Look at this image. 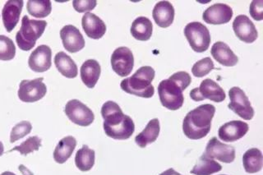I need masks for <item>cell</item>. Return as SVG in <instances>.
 Instances as JSON below:
<instances>
[{
  "instance_id": "ffe728a7",
  "label": "cell",
  "mask_w": 263,
  "mask_h": 175,
  "mask_svg": "<svg viewBox=\"0 0 263 175\" xmlns=\"http://www.w3.org/2000/svg\"><path fill=\"white\" fill-rule=\"evenodd\" d=\"M175 9L168 1H160L154 7L152 16L156 24L162 28L171 27L175 19Z\"/></svg>"
},
{
  "instance_id": "f1b7e54d",
  "label": "cell",
  "mask_w": 263,
  "mask_h": 175,
  "mask_svg": "<svg viewBox=\"0 0 263 175\" xmlns=\"http://www.w3.org/2000/svg\"><path fill=\"white\" fill-rule=\"evenodd\" d=\"M222 166L219 163L214 161L213 159L208 158L203 154L190 173L195 175H211L220 172Z\"/></svg>"
},
{
  "instance_id": "7a4b0ae2",
  "label": "cell",
  "mask_w": 263,
  "mask_h": 175,
  "mask_svg": "<svg viewBox=\"0 0 263 175\" xmlns=\"http://www.w3.org/2000/svg\"><path fill=\"white\" fill-rule=\"evenodd\" d=\"M215 113L216 107L211 104L200 105L189 112L183 122L185 136L192 140H199L208 136Z\"/></svg>"
},
{
  "instance_id": "e575fe53",
  "label": "cell",
  "mask_w": 263,
  "mask_h": 175,
  "mask_svg": "<svg viewBox=\"0 0 263 175\" xmlns=\"http://www.w3.org/2000/svg\"><path fill=\"white\" fill-rule=\"evenodd\" d=\"M96 0H74L72 6L78 13H88L97 7Z\"/></svg>"
},
{
  "instance_id": "f546056e",
  "label": "cell",
  "mask_w": 263,
  "mask_h": 175,
  "mask_svg": "<svg viewBox=\"0 0 263 175\" xmlns=\"http://www.w3.org/2000/svg\"><path fill=\"white\" fill-rule=\"evenodd\" d=\"M27 12L32 17L43 18L50 14L51 2L49 0H29L27 5Z\"/></svg>"
},
{
  "instance_id": "603a6c76",
  "label": "cell",
  "mask_w": 263,
  "mask_h": 175,
  "mask_svg": "<svg viewBox=\"0 0 263 175\" xmlns=\"http://www.w3.org/2000/svg\"><path fill=\"white\" fill-rule=\"evenodd\" d=\"M160 121L153 119L148 123L146 128L135 138V142L141 148H145L148 145L156 142L160 134Z\"/></svg>"
},
{
  "instance_id": "484cf974",
  "label": "cell",
  "mask_w": 263,
  "mask_h": 175,
  "mask_svg": "<svg viewBox=\"0 0 263 175\" xmlns=\"http://www.w3.org/2000/svg\"><path fill=\"white\" fill-rule=\"evenodd\" d=\"M153 25L150 19L146 17H139L132 24L131 34L136 40L146 42L152 37Z\"/></svg>"
},
{
  "instance_id": "52a82bcc",
  "label": "cell",
  "mask_w": 263,
  "mask_h": 175,
  "mask_svg": "<svg viewBox=\"0 0 263 175\" xmlns=\"http://www.w3.org/2000/svg\"><path fill=\"white\" fill-rule=\"evenodd\" d=\"M189 95L194 101H202L208 99L216 103L224 101L226 96L224 90L220 85L210 79L202 81L200 87L193 89Z\"/></svg>"
},
{
  "instance_id": "8d00e7d4",
  "label": "cell",
  "mask_w": 263,
  "mask_h": 175,
  "mask_svg": "<svg viewBox=\"0 0 263 175\" xmlns=\"http://www.w3.org/2000/svg\"><path fill=\"white\" fill-rule=\"evenodd\" d=\"M250 15L255 21H261L263 19V2L261 0H254L251 3Z\"/></svg>"
},
{
  "instance_id": "e0dca14e",
  "label": "cell",
  "mask_w": 263,
  "mask_h": 175,
  "mask_svg": "<svg viewBox=\"0 0 263 175\" xmlns=\"http://www.w3.org/2000/svg\"><path fill=\"white\" fill-rule=\"evenodd\" d=\"M64 47L70 53H77L85 47V40L80 31L72 25H67L60 31Z\"/></svg>"
},
{
  "instance_id": "5b68a950",
  "label": "cell",
  "mask_w": 263,
  "mask_h": 175,
  "mask_svg": "<svg viewBox=\"0 0 263 175\" xmlns=\"http://www.w3.org/2000/svg\"><path fill=\"white\" fill-rule=\"evenodd\" d=\"M183 91L174 81L171 79L161 81L158 86L160 103L170 110H178L183 106L184 101Z\"/></svg>"
},
{
  "instance_id": "8992f818",
  "label": "cell",
  "mask_w": 263,
  "mask_h": 175,
  "mask_svg": "<svg viewBox=\"0 0 263 175\" xmlns=\"http://www.w3.org/2000/svg\"><path fill=\"white\" fill-rule=\"evenodd\" d=\"M183 32L193 50L197 53H203L208 50L212 41L211 34L208 27L202 23L197 22L189 23Z\"/></svg>"
},
{
  "instance_id": "9a60e30c",
  "label": "cell",
  "mask_w": 263,
  "mask_h": 175,
  "mask_svg": "<svg viewBox=\"0 0 263 175\" xmlns=\"http://www.w3.org/2000/svg\"><path fill=\"white\" fill-rule=\"evenodd\" d=\"M52 50L45 45L38 46L29 57L28 65L35 72H44L51 68Z\"/></svg>"
},
{
  "instance_id": "7c38bea8",
  "label": "cell",
  "mask_w": 263,
  "mask_h": 175,
  "mask_svg": "<svg viewBox=\"0 0 263 175\" xmlns=\"http://www.w3.org/2000/svg\"><path fill=\"white\" fill-rule=\"evenodd\" d=\"M204 154L208 158L216 159L221 162L230 164L235 159V149L230 145L222 143L216 138H212L206 145Z\"/></svg>"
},
{
  "instance_id": "4fadbf2b",
  "label": "cell",
  "mask_w": 263,
  "mask_h": 175,
  "mask_svg": "<svg viewBox=\"0 0 263 175\" xmlns=\"http://www.w3.org/2000/svg\"><path fill=\"white\" fill-rule=\"evenodd\" d=\"M233 30L238 39L247 44H252L258 37L256 27L246 15H238L233 23Z\"/></svg>"
},
{
  "instance_id": "ab89813d",
  "label": "cell",
  "mask_w": 263,
  "mask_h": 175,
  "mask_svg": "<svg viewBox=\"0 0 263 175\" xmlns=\"http://www.w3.org/2000/svg\"><path fill=\"white\" fill-rule=\"evenodd\" d=\"M4 152V147L3 142L0 141V157H2Z\"/></svg>"
},
{
  "instance_id": "1f68e13d",
  "label": "cell",
  "mask_w": 263,
  "mask_h": 175,
  "mask_svg": "<svg viewBox=\"0 0 263 175\" xmlns=\"http://www.w3.org/2000/svg\"><path fill=\"white\" fill-rule=\"evenodd\" d=\"M41 146V139L37 136L31 137L27 138V140L23 142L22 144L19 146H15L12 150H9L8 152L12 151H19L21 154L23 155H27L30 153L34 152L39 150L40 147Z\"/></svg>"
},
{
  "instance_id": "836d02e7",
  "label": "cell",
  "mask_w": 263,
  "mask_h": 175,
  "mask_svg": "<svg viewBox=\"0 0 263 175\" xmlns=\"http://www.w3.org/2000/svg\"><path fill=\"white\" fill-rule=\"evenodd\" d=\"M32 130V125L28 121H22L12 128L10 134V142L14 143L16 141L20 140L22 138L31 133Z\"/></svg>"
},
{
  "instance_id": "ba28073f",
  "label": "cell",
  "mask_w": 263,
  "mask_h": 175,
  "mask_svg": "<svg viewBox=\"0 0 263 175\" xmlns=\"http://www.w3.org/2000/svg\"><path fill=\"white\" fill-rule=\"evenodd\" d=\"M230 102L228 108L242 120H251L254 116V109L245 91L238 87H234L229 91Z\"/></svg>"
},
{
  "instance_id": "d4e9b609",
  "label": "cell",
  "mask_w": 263,
  "mask_h": 175,
  "mask_svg": "<svg viewBox=\"0 0 263 175\" xmlns=\"http://www.w3.org/2000/svg\"><path fill=\"white\" fill-rule=\"evenodd\" d=\"M54 64L58 71L68 79H75L78 76V66L72 59L64 52H59L54 57Z\"/></svg>"
},
{
  "instance_id": "2e32d148",
  "label": "cell",
  "mask_w": 263,
  "mask_h": 175,
  "mask_svg": "<svg viewBox=\"0 0 263 175\" xmlns=\"http://www.w3.org/2000/svg\"><path fill=\"white\" fill-rule=\"evenodd\" d=\"M248 124L241 120L228 122L219 128L218 136L224 142H234L239 140L249 132Z\"/></svg>"
},
{
  "instance_id": "d6986e66",
  "label": "cell",
  "mask_w": 263,
  "mask_h": 175,
  "mask_svg": "<svg viewBox=\"0 0 263 175\" xmlns=\"http://www.w3.org/2000/svg\"><path fill=\"white\" fill-rule=\"evenodd\" d=\"M82 28L90 39L99 40L106 32V25L94 13H86L82 19Z\"/></svg>"
},
{
  "instance_id": "6da1fadb",
  "label": "cell",
  "mask_w": 263,
  "mask_h": 175,
  "mask_svg": "<svg viewBox=\"0 0 263 175\" xmlns=\"http://www.w3.org/2000/svg\"><path fill=\"white\" fill-rule=\"evenodd\" d=\"M104 119V130L109 138L115 140H127L135 131V124L131 118L122 111L121 108L114 101H107L101 108Z\"/></svg>"
},
{
  "instance_id": "277c9868",
  "label": "cell",
  "mask_w": 263,
  "mask_h": 175,
  "mask_svg": "<svg viewBox=\"0 0 263 175\" xmlns=\"http://www.w3.org/2000/svg\"><path fill=\"white\" fill-rule=\"evenodd\" d=\"M47 22L30 19L27 15L22 19V27L16 35L17 46L23 51H29L35 46L37 40L43 35Z\"/></svg>"
},
{
  "instance_id": "30bf717a",
  "label": "cell",
  "mask_w": 263,
  "mask_h": 175,
  "mask_svg": "<svg viewBox=\"0 0 263 175\" xmlns=\"http://www.w3.org/2000/svg\"><path fill=\"white\" fill-rule=\"evenodd\" d=\"M43 81V77L22 81L19 86V99L25 103H34L42 99L47 93V87Z\"/></svg>"
},
{
  "instance_id": "44dd1931",
  "label": "cell",
  "mask_w": 263,
  "mask_h": 175,
  "mask_svg": "<svg viewBox=\"0 0 263 175\" xmlns=\"http://www.w3.org/2000/svg\"><path fill=\"white\" fill-rule=\"evenodd\" d=\"M212 57L223 66L234 67L238 64V58L230 46L224 42H217L212 47Z\"/></svg>"
},
{
  "instance_id": "cb8c5ba5",
  "label": "cell",
  "mask_w": 263,
  "mask_h": 175,
  "mask_svg": "<svg viewBox=\"0 0 263 175\" xmlns=\"http://www.w3.org/2000/svg\"><path fill=\"white\" fill-rule=\"evenodd\" d=\"M76 138L72 136L65 137L58 143L53 151V159L58 164H64L71 157L76 148Z\"/></svg>"
},
{
  "instance_id": "8fae6325",
  "label": "cell",
  "mask_w": 263,
  "mask_h": 175,
  "mask_svg": "<svg viewBox=\"0 0 263 175\" xmlns=\"http://www.w3.org/2000/svg\"><path fill=\"white\" fill-rule=\"evenodd\" d=\"M111 66L119 76H127L131 73L134 66V57L130 49L119 47L111 56Z\"/></svg>"
},
{
  "instance_id": "60d3db41",
  "label": "cell",
  "mask_w": 263,
  "mask_h": 175,
  "mask_svg": "<svg viewBox=\"0 0 263 175\" xmlns=\"http://www.w3.org/2000/svg\"><path fill=\"white\" fill-rule=\"evenodd\" d=\"M0 175H16L14 173H12V172H9V171H5L4 173H1Z\"/></svg>"
},
{
  "instance_id": "ac0fdd59",
  "label": "cell",
  "mask_w": 263,
  "mask_h": 175,
  "mask_svg": "<svg viewBox=\"0 0 263 175\" xmlns=\"http://www.w3.org/2000/svg\"><path fill=\"white\" fill-rule=\"evenodd\" d=\"M23 8V0H9L4 5L2 11L3 23L8 32H11L17 25Z\"/></svg>"
},
{
  "instance_id": "7402d4cb",
  "label": "cell",
  "mask_w": 263,
  "mask_h": 175,
  "mask_svg": "<svg viewBox=\"0 0 263 175\" xmlns=\"http://www.w3.org/2000/svg\"><path fill=\"white\" fill-rule=\"evenodd\" d=\"M101 65L97 60H88L81 67V79L88 88H94L101 76Z\"/></svg>"
},
{
  "instance_id": "74e56055",
  "label": "cell",
  "mask_w": 263,
  "mask_h": 175,
  "mask_svg": "<svg viewBox=\"0 0 263 175\" xmlns=\"http://www.w3.org/2000/svg\"><path fill=\"white\" fill-rule=\"evenodd\" d=\"M19 170L23 175H34V173L31 170H29L27 167L24 166L23 165H19Z\"/></svg>"
},
{
  "instance_id": "d6a6232c",
  "label": "cell",
  "mask_w": 263,
  "mask_h": 175,
  "mask_svg": "<svg viewBox=\"0 0 263 175\" xmlns=\"http://www.w3.org/2000/svg\"><path fill=\"white\" fill-rule=\"evenodd\" d=\"M215 66L212 59L206 57L194 64L192 68V72L196 77H203L212 72Z\"/></svg>"
},
{
  "instance_id": "f35d334b",
  "label": "cell",
  "mask_w": 263,
  "mask_h": 175,
  "mask_svg": "<svg viewBox=\"0 0 263 175\" xmlns=\"http://www.w3.org/2000/svg\"><path fill=\"white\" fill-rule=\"evenodd\" d=\"M160 175H182L181 173H178L175 169H167V170L164 171L163 173H160Z\"/></svg>"
},
{
  "instance_id": "83f0119b",
  "label": "cell",
  "mask_w": 263,
  "mask_h": 175,
  "mask_svg": "<svg viewBox=\"0 0 263 175\" xmlns=\"http://www.w3.org/2000/svg\"><path fill=\"white\" fill-rule=\"evenodd\" d=\"M96 152L92 149H90L88 146L83 145L82 148L79 149L75 157V165L78 169L82 172L90 170L95 165Z\"/></svg>"
},
{
  "instance_id": "b9f144b4",
  "label": "cell",
  "mask_w": 263,
  "mask_h": 175,
  "mask_svg": "<svg viewBox=\"0 0 263 175\" xmlns=\"http://www.w3.org/2000/svg\"><path fill=\"white\" fill-rule=\"evenodd\" d=\"M220 175H226V174H220Z\"/></svg>"
},
{
  "instance_id": "5bb4252c",
  "label": "cell",
  "mask_w": 263,
  "mask_h": 175,
  "mask_svg": "<svg viewBox=\"0 0 263 175\" xmlns=\"http://www.w3.org/2000/svg\"><path fill=\"white\" fill-rule=\"evenodd\" d=\"M233 9L224 4H216L204 11L202 19L212 25H222L230 23L233 17Z\"/></svg>"
},
{
  "instance_id": "4316f807",
  "label": "cell",
  "mask_w": 263,
  "mask_h": 175,
  "mask_svg": "<svg viewBox=\"0 0 263 175\" xmlns=\"http://www.w3.org/2000/svg\"><path fill=\"white\" fill-rule=\"evenodd\" d=\"M262 153L259 149H249L242 157V165L247 173H255L260 172L262 169Z\"/></svg>"
},
{
  "instance_id": "3957f363",
  "label": "cell",
  "mask_w": 263,
  "mask_h": 175,
  "mask_svg": "<svg viewBox=\"0 0 263 175\" xmlns=\"http://www.w3.org/2000/svg\"><path fill=\"white\" fill-rule=\"evenodd\" d=\"M156 72L152 67H142L133 76L123 79L120 87L123 91L131 95L142 98H152L155 94V88L152 84Z\"/></svg>"
},
{
  "instance_id": "4dcf8cb0",
  "label": "cell",
  "mask_w": 263,
  "mask_h": 175,
  "mask_svg": "<svg viewBox=\"0 0 263 175\" xmlns=\"http://www.w3.org/2000/svg\"><path fill=\"white\" fill-rule=\"evenodd\" d=\"M16 55V46L10 38L0 35V60L9 61Z\"/></svg>"
},
{
  "instance_id": "9c48e42d",
  "label": "cell",
  "mask_w": 263,
  "mask_h": 175,
  "mask_svg": "<svg viewBox=\"0 0 263 175\" xmlns=\"http://www.w3.org/2000/svg\"><path fill=\"white\" fill-rule=\"evenodd\" d=\"M66 115L77 125L87 127L92 124L95 120L94 113L90 108L78 100H71L66 104Z\"/></svg>"
},
{
  "instance_id": "d590c367",
  "label": "cell",
  "mask_w": 263,
  "mask_h": 175,
  "mask_svg": "<svg viewBox=\"0 0 263 175\" xmlns=\"http://www.w3.org/2000/svg\"><path fill=\"white\" fill-rule=\"evenodd\" d=\"M168 79L174 81L175 83L179 85L183 91L189 87V85L191 84L192 82L191 76L187 72H175L172 76H170Z\"/></svg>"
}]
</instances>
